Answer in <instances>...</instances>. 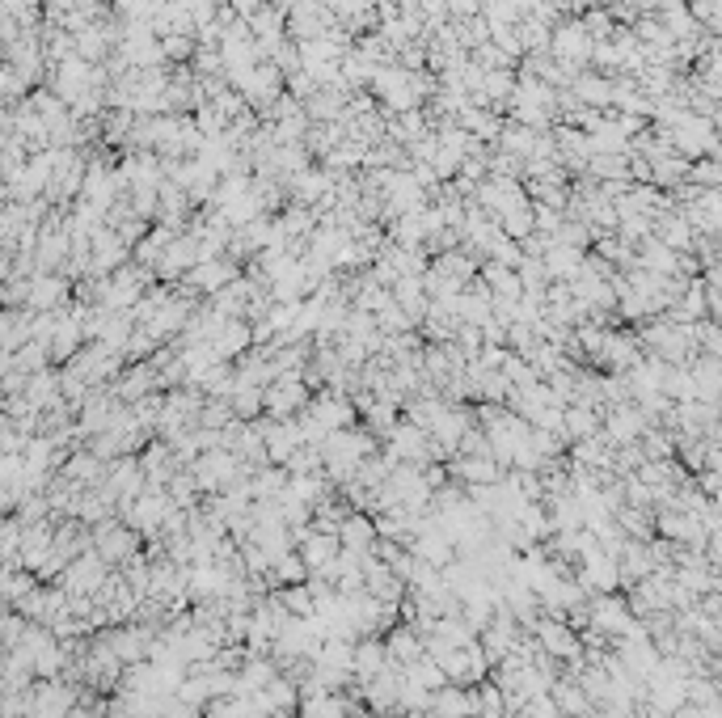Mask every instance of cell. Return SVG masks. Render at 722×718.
<instances>
[{
    "label": "cell",
    "instance_id": "obj_1",
    "mask_svg": "<svg viewBox=\"0 0 722 718\" xmlns=\"http://www.w3.org/2000/svg\"><path fill=\"white\" fill-rule=\"evenodd\" d=\"M190 474H195V482H199L203 495H220V490L245 482V478L254 474V469L245 465L233 448H212V452H203V457L190 465Z\"/></svg>",
    "mask_w": 722,
    "mask_h": 718
},
{
    "label": "cell",
    "instance_id": "obj_2",
    "mask_svg": "<svg viewBox=\"0 0 722 718\" xmlns=\"http://www.w3.org/2000/svg\"><path fill=\"white\" fill-rule=\"evenodd\" d=\"M140 541H144L140 528H131V524L119 520V516L93 524V550H98L110 566H123V562L136 558V554H140Z\"/></svg>",
    "mask_w": 722,
    "mask_h": 718
},
{
    "label": "cell",
    "instance_id": "obj_3",
    "mask_svg": "<svg viewBox=\"0 0 722 718\" xmlns=\"http://www.w3.org/2000/svg\"><path fill=\"white\" fill-rule=\"evenodd\" d=\"M313 393L304 385V372H283L275 376V385L266 389V419H300L309 410Z\"/></svg>",
    "mask_w": 722,
    "mask_h": 718
},
{
    "label": "cell",
    "instance_id": "obj_4",
    "mask_svg": "<svg viewBox=\"0 0 722 718\" xmlns=\"http://www.w3.org/2000/svg\"><path fill=\"white\" fill-rule=\"evenodd\" d=\"M110 575H114V566L98 550H85L81 558L68 562V571L60 575V588L72 592V596H98Z\"/></svg>",
    "mask_w": 722,
    "mask_h": 718
},
{
    "label": "cell",
    "instance_id": "obj_5",
    "mask_svg": "<svg viewBox=\"0 0 722 718\" xmlns=\"http://www.w3.org/2000/svg\"><path fill=\"white\" fill-rule=\"evenodd\" d=\"M549 55H554L558 64H566V68H579V64H587L596 55V39L587 34V26L579 22V17H562V22L554 26Z\"/></svg>",
    "mask_w": 722,
    "mask_h": 718
},
{
    "label": "cell",
    "instance_id": "obj_6",
    "mask_svg": "<svg viewBox=\"0 0 722 718\" xmlns=\"http://www.w3.org/2000/svg\"><path fill=\"white\" fill-rule=\"evenodd\" d=\"M233 279H241V262H237V258H228V254H220V258L199 262V267L182 279V288H186V292H203L207 300H212V296L224 292Z\"/></svg>",
    "mask_w": 722,
    "mask_h": 718
},
{
    "label": "cell",
    "instance_id": "obj_7",
    "mask_svg": "<svg viewBox=\"0 0 722 718\" xmlns=\"http://www.w3.org/2000/svg\"><path fill=\"white\" fill-rule=\"evenodd\" d=\"M68 368H72L76 376H85L93 389H102L106 381H119V376H123V359H119V351H110V347H102V343H89Z\"/></svg>",
    "mask_w": 722,
    "mask_h": 718
},
{
    "label": "cell",
    "instance_id": "obj_8",
    "mask_svg": "<svg viewBox=\"0 0 722 718\" xmlns=\"http://www.w3.org/2000/svg\"><path fill=\"white\" fill-rule=\"evenodd\" d=\"M532 634H537V642H541V651L549 655V659H583V651H579V634L566 626L562 617H537V626H532Z\"/></svg>",
    "mask_w": 722,
    "mask_h": 718
},
{
    "label": "cell",
    "instance_id": "obj_9",
    "mask_svg": "<svg viewBox=\"0 0 722 718\" xmlns=\"http://www.w3.org/2000/svg\"><path fill=\"white\" fill-rule=\"evenodd\" d=\"M119 410L123 402L114 398V393H102V389H93V398L76 410V427H81V440H93V436H102V431L114 427V419H119Z\"/></svg>",
    "mask_w": 722,
    "mask_h": 718
},
{
    "label": "cell",
    "instance_id": "obj_10",
    "mask_svg": "<svg viewBox=\"0 0 722 718\" xmlns=\"http://www.w3.org/2000/svg\"><path fill=\"white\" fill-rule=\"evenodd\" d=\"M89 254H93V275L102 279V275H114V271H123V267H127L131 245H127V241H123V237L106 224V229L89 241Z\"/></svg>",
    "mask_w": 722,
    "mask_h": 718
},
{
    "label": "cell",
    "instance_id": "obj_11",
    "mask_svg": "<svg viewBox=\"0 0 722 718\" xmlns=\"http://www.w3.org/2000/svg\"><path fill=\"white\" fill-rule=\"evenodd\" d=\"M646 431H651V427H646V410H642V406H630V402H625V406H608V414H604V436L613 440V444L625 448V444H634L638 436H646Z\"/></svg>",
    "mask_w": 722,
    "mask_h": 718
},
{
    "label": "cell",
    "instance_id": "obj_12",
    "mask_svg": "<svg viewBox=\"0 0 722 718\" xmlns=\"http://www.w3.org/2000/svg\"><path fill=\"white\" fill-rule=\"evenodd\" d=\"M448 474H452V482H461V486L469 490V486H494V482H503L507 469L494 461V457H452V461H448Z\"/></svg>",
    "mask_w": 722,
    "mask_h": 718
},
{
    "label": "cell",
    "instance_id": "obj_13",
    "mask_svg": "<svg viewBox=\"0 0 722 718\" xmlns=\"http://www.w3.org/2000/svg\"><path fill=\"white\" fill-rule=\"evenodd\" d=\"M60 474H64L68 482H76V486L93 490V486H106L110 461H102L93 448H81V452H68V457H64V465H60Z\"/></svg>",
    "mask_w": 722,
    "mask_h": 718
},
{
    "label": "cell",
    "instance_id": "obj_14",
    "mask_svg": "<svg viewBox=\"0 0 722 718\" xmlns=\"http://www.w3.org/2000/svg\"><path fill=\"white\" fill-rule=\"evenodd\" d=\"M393 659H389V647H385V634H368L355 642V685H364V680H376L380 672H389Z\"/></svg>",
    "mask_w": 722,
    "mask_h": 718
},
{
    "label": "cell",
    "instance_id": "obj_15",
    "mask_svg": "<svg viewBox=\"0 0 722 718\" xmlns=\"http://www.w3.org/2000/svg\"><path fill=\"white\" fill-rule=\"evenodd\" d=\"M385 647H389V659L397 668H410V664H418V659L427 655V638L418 634L414 621H397V626L385 634Z\"/></svg>",
    "mask_w": 722,
    "mask_h": 718
},
{
    "label": "cell",
    "instance_id": "obj_16",
    "mask_svg": "<svg viewBox=\"0 0 722 718\" xmlns=\"http://www.w3.org/2000/svg\"><path fill=\"white\" fill-rule=\"evenodd\" d=\"M482 714V697L478 689L465 685H444L431 702V718H478Z\"/></svg>",
    "mask_w": 722,
    "mask_h": 718
},
{
    "label": "cell",
    "instance_id": "obj_17",
    "mask_svg": "<svg viewBox=\"0 0 722 718\" xmlns=\"http://www.w3.org/2000/svg\"><path fill=\"white\" fill-rule=\"evenodd\" d=\"M262 436H266V452H271V465H288V457L304 444L296 419H262Z\"/></svg>",
    "mask_w": 722,
    "mask_h": 718
},
{
    "label": "cell",
    "instance_id": "obj_18",
    "mask_svg": "<svg viewBox=\"0 0 722 718\" xmlns=\"http://www.w3.org/2000/svg\"><path fill=\"white\" fill-rule=\"evenodd\" d=\"M579 583L587 592H613L617 588V558L608 550H592L579 558Z\"/></svg>",
    "mask_w": 722,
    "mask_h": 718
},
{
    "label": "cell",
    "instance_id": "obj_19",
    "mask_svg": "<svg viewBox=\"0 0 722 718\" xmlns=\"http://www.w3.org/2000/svg\"><path fill=\"white\" fill-rule=\"evenodd\" d=\"M296 550H300L304 562H309V571L321 575V571H330V566L338 562V554H342V537H338V533H317V528H313V533L304 537Z\"/></svg>",
    "mask_w": 722,
    "mask_h": 718
},
{
    "label": "cell",
    "instance_id": "obj_20",
    "mask_svg": "<svg viewBox=\"0 0 722 718\" xmlns=\"http://www.w3.org/2000/svg\"><path fill=\"white\" fill-rule=\"evenodd\" d=\"M212 347H216L220 359H228V364H233V359H245V355L254 351V321L233 317V321H228V326L212 338Z\"/></svg>",
    "mask_w": 722,
    "mask_h": 718
},
{
    "label": "cell",
    "instance_id": "obj_21",
    "mask_svg": "<svg viewBox=\"0 0 722 718\" xmlns=\"http://www.w3.org/2000/svg\"><path fill=\"white\" fill-rule=\"evenodd\" d=\"M338 537H342V550H355V554L376 550V541H380L376 516L372 512H347V520H342V528H338Z\"/></svg>",
    "mask_w": 722,
    "mask_h": 718
},
{
    "label": "cell",
    "instance_id": "obj_22",
    "mask_svg": "<svg viewBox=\"0 0 722 718\" xmlns=\"http://www.w3.org/2000/svg\"><path fill=\"white\" fill-rule=\"evenodd\" d=\"M587 626L592 630H613V634H630V613H625L621 600H608V596H596L592 609H587Z\"/></svg>",
    "mask_w": 722,
    "mask_h": 718
},
{
    "label": "cell",
    "instance_id": "obj_23",
    "mask_svg": "<svg viewBox=\"0 0 722 718\" xmlns=\"http://www.w3.org/2000/svg\"><path fill=\"white\" fill-rule=\"evenodd\" d=\"M693 385H697V402H718L722 398V359L714 355H697L693 364Z\"/></svg>",
    "mask_w": 722,
    "mask_h": 718
},
{
    "label": "cell",
    "instance_id": "obj_24",
    "mask_svg": "<svg viewBox=\"0 0 722 718\" xmlns=\"http://www.w3.org/2000/svg\"><path fill=\"white\" fill-rule=\"evenodd\" d=\"M351 710H355V702L342 693H304L300 697V718H347Z\"/></svg>",
    "mask_w": 722,
    "mask_h": 718
},
{
    "label": "cell",
    "instance_id": "obj_25",
    "mask_svg": "<svg viewBox=\"0 0 722 718\" xmlns=\"http://www.w3.org/2000/svg\"><path fill=\"white\" fill-rule=\"evenodd\" d=\"M600 423H604V414H600V410H592V406H566L562 436H566V444L592 440V436H600Z\"/></svg>",
    "mask_w": 722,
    "mask_h": 718
},
{
    "label": "cell",
    "instance_id": "obj_26",
    "mask_svg": "<svg viewBox=\"0 0 722 718\" xmlns=\"http://www.w3.org/2000/svg\"><path fill=\"white\" fill-rule=\"evenodd\" d=\"M423 136H431V127H427V115H423V110H406V115H393V123H389V140H397L402 148H414Z\"/></svg>",
    "mask_w": 722,
    "mask_h": 718
},
{
    "label": "cell",
    "instance_id": "obj_27",
    "mask_svg": "<svg viewBox=\"0 0 722 718\" xmlns=\"http://www.w3.org/2000/svg\"><path fill=\"white\" fill-rule=\"evenodd\" d=\"M406 680H410V685H418V689H427V693H440L444 685H452L448 672H444V664H440L435 655H423L418 664H410V668H406Z\"/></svg>",
    "mask_w": 722,
    "mask_h": 718
},
{
    "label": "cell",
    "instance_id": "obj_28",
    "mask_svg": "<svg viewBox=\"0 0 722 718\" xmlns=\"http://www.w3.org/2000/svg\"><path fill=\"white\" fill-rule=\"evenodd\" d=\"M233 410H237V419H245V423H254L258 414H266V389L262 385H250V381H241L237 376V389H233Z\"/></svg>",
    "mask_w": 722,
    "mask_h": 718
},
{
    "label": "cell",
    "instance_id": "obj_29",
    "mask_svg": "<svg viewBox=\"0 0 722 718\" xmlns=\"http://www.w3.org/2000/svg\"><path fill=\"white\" fill-rule=\"evenodd\" d=\"M262 702L271 706L275 714H279V710H300V685H296V680H292L288 672H279V676L271 680V685L262 689Z\"/></svg>",
    "mask_w": 722,
    "mask_h": 718
},
{
    "label": "cell",
    "instance_id": "obj_30",
    "mask_svg": "<svg viewBox=\"0 0 722 718\" xmlns=\"http://www.w3.org/2000/svg\"><path fill=\"white\" fill-rule=\"evenodd\" d=\"M549 697H554L558 710H562L566 718H583V714H587V706H592V697H587L579 680H570V676H566V680H558L554 693H549Z\"/></svg>",
    "mask_w": 722,
    "mask_h": 718
},
{
    "label": "cell",
    "instance_id": "obj_31",
    "mask_svg": "<svg viewBox=\"0 0 722 718\" xmlns=\"http://www.w3.org/2000/svg\"><path fill=\"white\" fill-rule=\"evenodd\" d=\"M309 562L300 558V550H292V554H283L279 562H275V571L266 575L271 579V588H292V583H309Z\"/></svg>",
    "mask_w": 722,
    "mask_h": 718
},
{
    "label": "cell",
    "instance_id": "obj_32",
    "mask_svg": "<svg viewBox=\"0 0 722 718\" xmlns=\"http://www.w3.org/2000/svg\"><path fill=\"white\" fill-rule=\"evenodd\" d=\"M613 93L617 85L613 81H604V77H575V102L579 106H613Z\"/></svg>",
    "mask_w": 722,
    "mask_h": 718
},
{
    "label": "cell",
    "instance_id": "obj_33",
    "mask_svg": "<svg viewBox=\"0 0 722 718\" xmlns=\"http://www.w3.org/2000/svg\"><path fill=\"white\" fill-rule=\"evenodd\" d=\"M279 600H283V609H288L292 617H313L317 613V596L309 583H292V588H275Z\"/></svg>",
    "mask_w": 722,
    "mask_h": 718
},
{
    "label": "cell",
    "instance_id": "obj_34",
    "mask_svg": "<svg viewBox=\"0 0 722 718\" xmlns=\"http://www.w3.org/2000/svg\"><path fill=\"white\" fill-rule=\"evenodd\" d=\"M38 583H43V579H38L34 571H26V566H22V571H5V583H0V596H5V604H17L26 592H34Z\"/></svg>",
    "mask_w": 722,
    "mask_h": 718
},
{
    "label": "cell",
    "instance_id": "obj_35",
    "mask_svg": "<svg viewBox=\"0 0 722 718\" xmlns=\"http://www.w3.org/2000/svg\"><path fill=\"white\" fill-rule=\"evenodd\" d=\"M161 51H165V64H186V60H195L199 39H195V34H165Z\"/></svg>",
    "mask_w": 722,
    "mask_h": 718
},
{
    "label": "cell",
    "instance_id": "obj_36",
    "mask_svg": "<svg viewBox=\"0 0 722 718\" xmlns=\"http://www.w3.org/2000/svg\"><path fill=\"white\" fill-rule=\"evenodd\" d=\"M478 697H482V714L478 718H503V714H511L507 710V693L494 685V680H490V685H478Z\"/></svg>",
    "mask_w": 722,
    "mask_h": 718
},
{
    "label": "cell",
    "instance_id": "obj_37",
    "mask_svg": "<svg viewBox=\"0 0 722 718\" xmlns=\"http://www.w3.org/2000/svg\"><path fill=\"white\" fill-rule=\"evenodd\" d=\"M663 245H689V224L684 220H663Z\"/></svg>",
    "mask_w": 722,
    "mask_h": 718
},
{
    "label": "cell",
    "instance_id": "obj_38",
    "mask_svg": "<svg viewBox=\"0 0 722 718\" xmlns=\"http://www.w3.org/2000/svg\"><path fill=\"white\" fill-rule=\"evenodd\" d=\"M482 13V0H448V17L452 22H469Z\"/></svg>",
    "mask_w": 722,
    "mask_h": 718
},
{
    "label": "cell",
    "instance_id": "obj_39",
    "mask_svg": "<svg viewBox=\"0 0 722 718\" xmlns=\"http://www.w3.org/2000/svg\"><path fill=\"white\" fill-rule=\"evenodd\" d=\"M68 718H98V710L81 702V706H72V714H68Z\"/></svg>",
    "mask_w": 722,
    "mask_h": 718
},
{
    "label": "cell",
    "instance_id": "obj_40",
    "mask_svg": "<svg viewBox=\"0 0 722 718\" xmlns=\"http://www.w3.org/2000/svg\"><path fill=\"white\" fill-rule=\"evenodd\" d=\"M271 718H300V710H279V714H271Z\"/></svg>",
    "mask_w": 722,
    "mask_h": 718
}]
</instances>
